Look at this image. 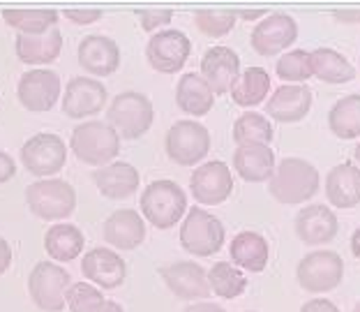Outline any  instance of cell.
I'll use <instances>...</instances> for the list:
<instances>
[{"instance_id": "38", "label": "cell", "mask_w": 360, "mask_h": 312, "mask_svg": "<svg viewBox=\"0 0 360 312\" xmlns=\"http://www.w3.org/2000/svg\"><path fill=\"white\" fill-rule=\"evenodd\" d=\"M106 299L102 297V292L95 289L90 282H72L65 294V306L70 308V312H93Z\"/></svg>"}, {"instance_id": "16", "label": "cell", "mask_w": 360, "mask_h": 312, "mask_svg": "<svg viewBox=\"0 0 360 312\" xmlns=\"http://www.w3.org/2000/svg\"><path fill=\"white\" fill-rule=\"evenodd\" d=\"M201 77L215 95L231 93L240 77V56L231 46H210L201 58Z\"/></svg>"}, {"instance_id": "6", "label": "cell", "mask_w": 360, "mask_h": 312, "mask_svg": "<svg viewBox=\"0 0 360 312\" xmlns=\"http://www.w3.org/2000/svg\"><path fill=\"white\" fill-rule=\"evenodd\" d=\"M224 225L217 216L206 208L192 206L180 225V245L192 257H212L222 250L224 243Z\"/></svg>"}, {"instance_id": "25", "label": "cell", "mask_w": 360, "mask_h": 312, "mask_svg": "<svg viewBox=\"0 0 360 312\" xmlns=\"http://www.w3.org/2000/svg\"><path fill=\"white\" fill-rule=\"evenodd\" d=\"M326 196L335 208H354L360 204V169L351 162L333 167L326 176Z\"/></svg>"}, {"instance_id": "1", "label": "cell", "mask_w": 360, "mask_h": 312, "mask_svg": "<svg viewBox=\"0 0 360 312\" xmlns=\"http://www.w3.org/2000/svg\"><path fill=\"white\" fill-rule=\"evenodd\" d=\"M319 169L302 158H284L268 180V192L277 204L298 206L319 192Z\"/></svg>"}, {"instance_id": "17", "label": "cell", "mask_w": 360, "mask_h": 312, "mask_svg": "<svg viewBox=\"0 0 360 312\" xmlns=\"http://www.w3.org/2000/svg\"><path fill=\"white\" fill-rule=\"evenodd\" d=\"M162 277L176 299L206 301L212 294L208 285V270L196 261H174L167 268H162Z\"/></svg>"}, {"instance_id": "43", "label": "cell", "mask_w": 360, "mask_h": 312, "mask_svg": "<svg viewBox=\"0 0 360 312\" xmlns=\"http://www.w3.org/2000/svg\"><path fill=\"white\" fill-rule=\"evenodd\" d=\"M10 266H12V248H10V243L0 236V275L7 273Z\"/></svg>"}, {"instance_id": "42", "label": "cell", "mask_w": 360, "mask_h": 312, "mask_svg": "<svg viewBox=\"0 0 360 312\" xmlns=\"http://www.w3.org/2000/svg\"><path fill=\"white\" fill-rule=\"evenodd\" d=\"M16 176V162L10 153L0 151V185Z\"/></svg>"}, {"instance_id": "34", "label": "cell", "mask_w": 360, "mask_h": 312, "mask_svg": "<svg viewBox=\"0 0 360 312\" xmlns=\"http://www.w3.org/2000/svg\"><path fill=\"white\" fill-rule=\"evenodd\" d=\"M233 142L236 146H270L275 139L273 123L257 111L240 113L233 123Z\"/></svg>"}, {"instance_id": "46", "label": "cell", "mask_w": 360, "mask_h": 312, "mask_svg": "<svg viewBox=\"0 0 360 312\" xmlns=\"http://www.w3.org/2000/svg\"><path fill=\"white\" fill-rule=\"evenodd\" d=\"M233 12H236V19L240 16L243 21H259L261 16L266 14L264 10H233Z\"/></svg>"}, {"instance_id": "39", "label": "cell", "mask_w": 360, "mask_h": 312, "mask_svg": "<svg viewBox=\"0 0 360 312\" xmlns=\"http://www.w3.org/2000/svg\"><path fill=\"white\" fill-rule=\"evenodd\" d=\"M139 16V23H141L143 30H158L162 26H167V23L174 19V10H169V7H148V10H136L134 12Z\"/></svg>"}, {"instance_id": "49", "label": "cell", "mask_w": 360, "mask_h": 312, "mask_svg": "<svg viewBox=\"0 0 360 312\" xmlns=\"http://www.w3.org/2000/svg\"><path fill=\"white\" fill-rule=\"evenodd\" d=\"M354 158H356V162L360 164V142H358V146H356V151H354Z\"/></svg>"}, {"instance_id": "31", "label": "cell", "mask_w": 360, "mask_h": 312, "mask_svg": "<svg viewBox=\"0 0 360 312\" xmlns=\"http://www.w3.org/2000/svg\"><path fill=\"white\" fill-rule=\"evenodd\" d=\"M58 10L44 7V10H3V21L10 28L19 30V35H42L53 28H58Z\"/></svg>"}, {"instance_id": "8", "label": "cell", "mask_w": 360, "mask_h": 312, "mask_svg": "<svg viewBox=\"0 0 360 312\" xmlns=\"http://www.w3.org/2000/svg\"><path fill=\"white\" fill-rule=\"evenodd\" d=\"M72 285V275L56 261H37L28 275V294L42 312L65 310V294Z\"/></svg>"}, {"instance_id": "51", "label": "cell", "mask_w": 360, "mask_h": 312, "mask_svg": "<svg viewBox=\"0 0 360 312\" xmlns=\"http://www.w3.org/2000/svg\"><path fill=\"white\" fill-rule=\"evenodd\" d=\"M245 312H255V310H245Z\"/></svg>"}, {"instance_id": "13", "label": "cell", "mask_w": 360, "mask_h": 312, "mask_svg": "<svg viewBox=\"0 0 360 312\" xmlns=\"http://www.w3.org/2000/svg\"><path fill=\"white\" fill-rule=\"evenodd\" d=\"M60 95V77L53 70H28L16 84L19 104L30 113L51 111Z\"/></svg>"}, {"instance_id": "45", "label": "cell", "mask_w": 360, "mask_h": 312, "mask_svg": "<svg viewBox=\"0 0 360 312\" xmlns=\"http://www.w3.org/2000/svg\"><path fill=\"white\" fill-rule=\"evenodd\" d=\"M333 19H338L340 23H358L360 10H333Z\"/></svg>"}, {"instance_id": "50", "label": "cell", "mask_w": 360, "mask_h": 312, "mask_svg": "<svg viewBox=\"0 0 360 312\" xmlns=\"http://www.w3.org/2000/svg\"><path fill=\"white\" fill-rule=\"evenodd\" d=\"M354 312H360V301H358L356 306H354Z\"/></svg>"}, {"instance_id": "36", "label": "cell", "mask_w": 360, "mask_h": 312, "mask_svg": "<svg viewBox=\"0 0 360 312\" xmlns=\"http://www.w3.org/2000/svg\"><path fill=\"white\" fill-rule=\"evenodd\" d=\"M277 79L286 81V84H305L312 79V61H309V51L305 49H296V51L282 54L275 63Z\"/></svg>"}, {"instance_id": "20", "label": "cell", "mask_w": 360, "mask_h": 312, "mask_svg": "<svg viewBox=\"0 0 360 312\" xmlns=\"http://www.w3.org/2000/svg\"><path fill=\"white\" fill-rule=\"evenodd\" d=\"M296 236L305 245H323L330 243L340 232V220L330 206L323 204H312L302 206L296 213Z\"/></svg>"}, {"instance_id": "10", "label": "cell", "mask_w": 360, "mask_h": 312, "mask_svg": "<svg viewBox=\"0 0 360 312\" xmlns=\"http://www.w3.org/2000/svg\"><path fill=\"white\" fill-rule=\"evenodd\" d=\"M68 162V146L53 132H39L30 137L21 149V164L28 174L42 178H51Z\"/></svg>"}, {"instance_id": "29", "label": "cell", "mask_w": 360, "mask_h": 312, "mask_svg": "<svg viewBox=\"0 0 360 312\" xmlns=\"http://www.w3.org/2000/svg\"><path fill=\"white\" fill-rule=\"evenodd\" d=\"M309 61H312V77L321 79L323 84H349L356 79L354 65L349 63L345 54L335 51L328 46H319L314 51H309Z\"/></svg>"}, {"instance_id": "32", "label": "cell", "mask_w": 360, "mask_h": 312, "mask_svg": "<svg viewBox=\"0 0 360 312\" xmlns=\"http://www.w3.org/2000/svg\"><path fill=\"white\" fill-rule=\"evenodd\" d=\"M270 93V75L264 68H248L240 72L238 81L231 88V100L233 104L245 106H257L268 97Z\"/></svg>"}, {"instance_id": "9", "label": "cell", "mask_w": 360, "mask_h": 312, "mask_svg": "<svg viewBox=\"0 0 360 312\" xmlns=\"http://www.w3.org/2000/svg\"><path fill=\"white\" fill-rule=\"evenodd\" d=\"M298 285L309 294L333 292L345 277V261L335 250L307 252L296 268Z\"/></svg>"}, {"instance_id": "30", "label": "cell", "mask_w": 360, "mask_h": 312, "mask_svg": "<svg viewBox=\"0 0 360 312\" xmlns=\"http://www.w3.org/2000/svg\"><path fill=\"white\" fill-rule=\"evenodd\" d=\"M86 245L84 232L77 225H51L44 234V250L56 264L75 261Z\"/></svg>"}, {"instance_id": "14", "label": "cell", "mask_w": 360, "mask_h": 312, "mask_svg": "<svg viewBox=\"0 0 360 312\" xmlns=\"http://www.w3.org/2000/svg\"><path fill=\"white\" fill-rule=\"evenodd\" d=\"M190 192L201 206H219L233 192L231 169L222 160L199 164L190 176Z\"/></svg>"}, {"instance_id": "27", "label": "cell", "mask_w": 360, "mask_h": 312, "mask_svg": "<svg viewBox=\"0 0 360 312\" xmlns=\"http://www.w3.org/2000/svg\"><path fill=\"white\" fill-rule=\"evenodd\" d=\"M16 56L26 65H49L63 51V32L58 28L42 35H19L16 37Z\"/></svg>"}, {"instance_id": "4", "label": "cell", "mask_w": 360, "mask_h": 312, "mask_svg": "<svg viewBox=\"0 0 360 312\" xmlns=\"http://www.w3.org/2000/svg\"><path fill=\"white\" fill-rule=\"evenodd\" d=\"M155 106L148 95L136 93V90H125L111 100L106 123L116 130L120 139L136 142L153 127Z\"/></svg>"}, {"instance_id": "41", "label": "cell", "mask_w": 360, "mask_h": 312, "mask_svg": "<svg viewBox=\"0 0 360 312\" xmlns=\"http://www.w3.org/2000/svg\"><path fill=\"white\" fill-rule=\"evenodd\" d=\"M300 312H342L330 299H309L302 303Z\"/></svg>"}, {"instance_id": "15", "label": "cell", "mask_w": 360, "mask_h": 312, "mask_svg": "<svg viewBox=\"0 0 360 312\" xmlns=\"http://www.w3.org/2000/svg\"><path fill=\"white\" fill-rule=\"evenodd\" d=\"M109 102V90L100 79L72 77L63 93V113L68 118H90Z\"/></svg>"}, {"instance_id": "33", "label": "cell", "mask_w": 360, "mask_h": 312, "mask_svg": "<svg viewBox=\"0 0 360 312\" xmlns=\"http://www.w3.org/2000/svg\"><path fill=\"white\" fill-rule=\"evenodd\" d=\"M328 127L338 139L360 137V93L345 95L328 111Z\"/></svg>"}, {"instance_id": "12", "label": "cell", "mask_w": 360, "mask_h": 312, "mask_svg": "<svg viewBox=\"0 0 360 312\" xmlns=\"http://www.w3.org/2000/svg\"><path fill=\"white\" fill-rule=\"evenodd\" d=\"M296 39H298L296 19L286 12H273L252 28L250 44L264 58H275L277 54L289 49Z\"/></svg>"}, {"instance_id": "35", "label": "cell", "mask_w": 360, "mask_h": 312, "mask_svg": "<svg viewBox=\"0 0 360 312\" xmlns=\"http://www.w3.org/2000/svg\"><path fill=\"white\" fill-rule=\"evenodd\" d=\"M208 285L210 292H215L217 297L231 301L248 289V277L240 273V268H236L229 261H215L208 270Z\"/></svg>"}, {"instance_id": "19", "label": "cell", "mask_w": 360, "mask_h": 312, "mask_svg": "<svg viewBox=\"0 0 360 312\" xmlns=\"http://www.w3.org/2000/svg\"><path fill=\"white\" fill-rule=\"evenodd\" d=\"M77 58L81 68L93 75V79L111 77L120 68V46L116 39L106 35H86L79 42Z\"/></svg>"}, {"instance_id": "23", "label": "cell", "mask_w": 360, "mask_h": 312, "mask_svg": "<svg viewBox=\"0 0 360 312\" xmlns=\"http://www.w3.org/2000/svg\"><path fill=\"white\" fill-rule=\"evenodd\" d=\"M93 180L102 196L113 201H122L139 190L141 176H139L136 167H132L129 162H111L106 167L95 169Z\"/></svg>"}, {"instance_id": "21", "label": "cell", "mask_w": 360, "mask_h": 312, "mask_svg": "<svg viewBox=\"0 0 360 312\" xmlns=\"http://www.w3.org/2000/svg\"><path fill=\"white\" fill-rule=\"evenodd\" d=\"M312 90L305 84L280 86L266 102V113L277 123H298L312 109Z\"/></svg>"}, {"instance_id": "2", "label": "cell", "mask_w": 360, "mask_h": 312, "mask_svg": "<svg viewBox=\"0 0 360 312\" xmlns=\"http://www.w3.org/2000/svg\"><path fill=\"white\" fill-rule=\"evenodd\" d=\"M139 206H141L143 220H148V225L155 229H171L185 218L187 194L176 180L160 178L143 187Z\"/></svg>"}, {"instance_id": "26", "label": "cell", "mask_w": 360, "mask_h": 312, "mask_svg": "<svg viewBox=\"0 0 360 312\" xmlns=\"http://www.w3.org/2000/svg\"><path fill=\"white\" fill-rule=\"evenodd\" d=\"M176 104L183 113L190 116H206L215 104V93L210 90L199 72H185L176 84Z\"/></svg>"}, {"instance_id": "37", "label": "cell", "mask_w": 360, "mask_h": 312, "mask_svg": "<svg viewBox=\"0 0 360 312\" xmlns=\"http://www.w3.org/2000/svg\"><path fill=\"white\" fill-rule=\"evenodd\" d=\"M194 26L196 30L208 37H224L236 26V12L233 10H196Z\"/></svg>"}, {"instance_id": "44", "label": "cell", "mask_w": 360, "mask_h": 312, "mask_svg": "<svg viewBox=\"0 0 360 312\" xmlns=\"http://www.w3.org/2000/svg\"><path fill=\"white\" fill-rule=\"evenodd\" d=\"M185 312H226L219 303H212V301H199V303H192L187 306Z\"/></svg>"}, {"instance_id": "5", "label": "cell", "mask_w": 360, "mask_h": 312, "mask_svg": "<svg viewBox=\"0 0 360 312\" xmlns=\"http://www.w3.org/2000/svg\"><path fill=\"white\" fill-rule=\"evenodd\" d=\"M26 204L35 218L44 223H56L75 213L77 192L63 178H42L26 187Z\"/></svg>"}, {"instance_id": "22", "label": "cell", "mask_w": 360, "mask_h": 312, "mask_svg": "<svg viewBox=\"0 0 360 312\" xmlns=\"http://www.w3.org/2000/svg\"><path fill=\"white\" fill-rule=\"evenodd\" d=\"M104 241L118 250H136L146 241V220L134 208L113 211L104 223Z\"/></svg>"}, {"instance_id": "48", "label": "cell", "mask_w": 360, "mask_h": 312, "mask_svg": "<svg viewBox=\"0 0 360 312\" xmlns=\"http://www.w3.org/2000/svg\"><path fill=\"white\" fill-rule=\"evenodd\" d=\"M351 254L360 261V227L351 234Z\"/></svg>"}, {"instance_id": "40", "label": "cell", "mask_w": 360, "mask_h": 312, "mask_svg": "<svg viewBox=\"0 0 360 312\" xmlns=\"http://www.w3.org/2000/svg\"><path fill=\"white\" fill-rule=\"evenodd\" d=\"M65 19L77 23V26H90V23H97L104 16V10H100V7H88V10H84V7H68V10L60 12Z\"/></svg>"}, {"instance_id": "28", "label": "cell", "mask_w": 360, "mask_h": 312, "mask_svg": "<svg viewBox=\"0 0 360 312\" xmlns=\"http://www.w3.org/2000/svg\"><path fill=\"white\" fill-rule=\"evenodd\" d=\"M231 259L236 261V268H245L250 273H261L268 266L270 248L268 241L259 232H240L233 236L229 245Z\"/></svg>"}, {"instance_id": "18", "label": "cell", "mask_w": 360, "mask_h": 312, "mask_svg": "<svg viewBox=\"0 0 360 312\" xmlns=\"http://www.w3.org/2000/svg\"><path fill=\"white\" fill-rule=\"evenodd\" d=\"M81 273L102 289H118L127 277V264L111 248H93L81 259Z\"/></svg>"}, {"instance_id": "24", "label": "cell", "mask_w": 360, "mask_h": 312, "mask_svg": "<svg viewBox=\"0 0 360 312\" xmlns=\"http://www.w3.org/2000/svg\"><path fill=\"white\" fill-rule=\"evenodd\" d=\"M277 167L275 151L270 146H238L233 151V169L245 183H266Z\"/></svg>"}, {"instance_id": "3", "label": "cell", "mask_w": 360, "mask_h": 312, "mask_svg": "<svg viewBox=\"0 0 360 312\" xmlns=\"http://www.w3.org/2000/svg\"><path fill=\"white\" fill-rule=\"evenodd\" d=\"M70 149L75 158L88 167H106L118 158L120 137L109 123L104 120H86L75 127L70 139Z\"/></svg>"}, {"instance_id": "7", "label": "cell", "mask_w": 360, "mask_h": 312, "mask_svg": "<svg viewBox=\"0 0 360 312\" xmlns=\"http://www.w3.org/2000/svg\"><path fill=\"white\" fill-rule=\"evenodd\" d=\"M165 151L178 167H196L210 153V132L199 120H176L165 139Z\"/></svg>"}, {"instance_id": "47", "label": "cell", "mask_w": 360, "mask_h": 312, "mask_svg": "<svg viewBox=\"0 0 360 312\" xmlns=\"http://www.w3.org/2000/svg\"><path fill=\"white\" fill-rule=\"evenodd\" d=\"M93 312H125L122 310V306L120 303H116V301H104L100 308H95Z\"/></svg>"}, {"instance_id": "11", "label": "cell", "mask_w": 360, "mask_h": 312, "mask_svg": "<svg viewBox=\"0 0 360 312\" xmlns=\"http://www.w3.org/2000/svg\"><path fill=\"white\" fill-rule=\"evenodd\" d=\"M192 42L183 30L167 28L160 30L148 39L146 44V58H148L150 68L160 75H178L190 61Z\"/></svg>"}]
</instances>
